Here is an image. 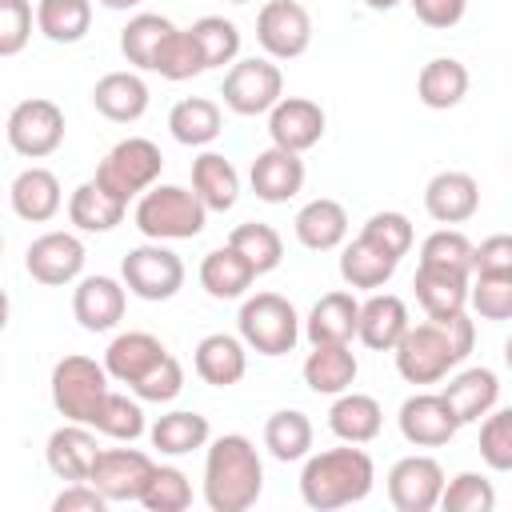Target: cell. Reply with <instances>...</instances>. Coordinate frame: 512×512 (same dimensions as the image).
<instances>
[{
  "mask_svg": "<svg viewBox=\"0 0 512 512\" xmlns=\"http://www.w3.org/2000/svg\"><path fill=\"white\" fill-rule=\"evenodd\" d=\"M36 28L52 44H76L92 28V0H40L36 4Z\"/></svg>",
  "mask_w": 512,
  "mask_h": 512,
  "instance_id": "cell-39",
  "label": "cell"
},
{
  "mask_svg": "<svg viewBox=\"0 0 512 512\" xmlns=\"http://www.w3.org/2000/svg\"><path fill=\"white\" fill-rule=\"evenodd\" d=\"M364 4H368L372 12H388V8H396L400 0H364Z\"/></svg>",
  "mask_w": 512,
  "mask_h": 512,
  "instance_id": "cell-58",
  "label": "cell"
},
{
  "mask_svg": "<svg viewBox=\"0 0 512 512\" xmlns=\"http://www.w3.org/2000/svg\"><path fill=\"white\" fill-rule=\"evenodd\" d=\"M180 388H184V368H180V360H176L172 352H168L152 372H144V376L132 384V392H136L140 400H152V404H168V400H176Z\"/></svg>",
  "mask_w": 512,
  "mask_h": 512,
  "instance_id": "cell-52",
  "label": "cell"
},
{
  "mask_svg": "<svg viewBox=\"0 0 512 512\" xmlns=\"http://www.w3.org/2000/svg\"><path fill=\"white\" fill-rule=\"evenodd\" d=\"M420 264L472 276V268H476V244H472L460 228H436V232L420 244Z\"/></svg>",
  "mask_w": 512,
  "mask_h": 512,
  "instance_id": "cell-43",
  "label": "cell"
},
{
  "mask_svg": "<svg viewBox=\"0 0 512 512\" xmlns=\"http://www.w3.org/2000/svg\"><path fill=\"white\" fill-rule=\"evenodd\" d=\"M104 8H112V12H128V8H136L140 0H100Z\"/></svg>",
  "mask_w": 512,
  "mask_h": 512,
  "instance_id": "cell-57",
  "label": "cell"
},
{
  "mask_svg": "<svg viewBox=\"0 0 512 512\" xmlns=\"http://www.w3.org/2000/svg\"><path fill=\"white\" fill-rule=\"evenodd\" d=\"M248 184L264 204H284L304 188V160L300 152H288L280 144L256 152L252 168H248Z\"/></svg>",
  "mask_w": 512,
  "mask_h": 512,
  "instance_id": "cell-18",
  "label": "cell"
},
{
  "mask_svg": "<svg viewBox=\"0 0 512 512\" xmlns=\"http://www.w3.org/2000/svg\"><path fill=\"white\" fill-rule=\"evenodd\" d=\"M292 228H296V240H300L304 248H312V252H332V248H340L344 236H348V212H344L340 200L316 196V200H308V204L296 212Z\"/></svg>",
  "mask_w": 512,
  "mask_h": 512,
  "instance_id": "cell-28",
  "label": "cell"
},
{
  "mask_svg": "<svg viewBox=\"0 0 512 512\" xmlns=\"http://www.w3.org/2000/svg\"><path fill=\"white\" fill-rule=\"evenodd\" d=\"M360 364L352 356L348 344H312L308 360H304V384L316 396H340L352 388Z\"/></svg>",
  "mask_w": 512,
  "mask_h": 512,
  "instance_id": "cell-30",
  "label": "cell"
},
{
  "mask_svg": "<svg viewBox=\"0 0 512 512\" xmlns=\"http://www.w3.org/2000/svg\"><path fill=\"white\" fill-rule=\"evenodd\" d=\"M424 208L436 224H464L480 208V184L468 172H436L424 188Z\"/></svg>",
  "mask_w": 512,
  "mask_h": 512,
  "instance_id": "cell-20",
  "label": "cell"
},
{
  "mask_svg": "<svg viewBox=\"0 0 512 512\" xmlns=\"http://www.w3.org/2000/svg\"><path fill=\"white\" fill-rule=\"evenodd\" d=\"M412 324H408V304L400 300V296H392V292H376V296H368L364 304H360V340H364V348H372V352H392L400 340H404V332H408Z\"/></svg>",
  "mask_w": 512,
  "mask_h": 512,
  "instance_id": "cell-22",
  "label": "cell"
},
{
  "mask_svg": "<svg viewBox=\"0 0 512 512\" xmlns=\"http://www.w3.org/2000/svg\"><path fill=\"white\" fill-rule=\"evenodd\" d=\"M484 276H512V232H496L476 244V268Z\"/></svg>",
  "mask_w": 512,
  "mask_h": 512,
  "instance_id": "cell-54",
  "label": "cell"
},
{
  "mask_svg": "<svg viewBox=\"0 0 512 512\" xmlns=\"http://www.w3.org/2000/svg\"><path fill=\"white\" fill-rule=\"evenodd\" d=\"M256 276H260V272H256L232 244L212 248V252L200 260V284H204V292H208L212 300H236V296H244Z\"/></svg>",
  "mask_w": 512,
  "mask_h": 512,
  "instance_id": "cell-33",
  "label": "cell"
},
{
  "mask_svg": "<svg viewBox=\"0 0 512 512\" xmlns=\"http://www.w3.org/2000/svg\"><path fill=\"white\" fill-rule=\"evenodd\" d=\"M84 260H88V252H84L80 236H72V232H44L24 252L28 276L36 284H48V288H64V284L80 280Z\"/></svg>",
  "mask_w": 512,
  "mask_h": 512,
  "instance_id": "cell-13",
  "label": "cell"
},
{
  "mask_svg": "<svg viewBox=\"0 0 512 512\" xmlns=\"http://www.w3.org/2000/svg\"><path fill=\"white\" fill-rule=\"evenodd\" d=\"M256 40L268 60H296L312 44V16L300 0H268L256 16Z\"/></svg>",
  "mask_w": 512,
  "mask_h": 512,
  "instance_id": "cell-11",
  "label": "cell"
},
{
  "mask_svg": "<svg viewBox=\"0 0 512 512\" xmlns=\"http://www.w3.org/2000/svg\"><path fill=\"white\" fill-rule=\"evenodd\" d=\"M416 96H420L424 108H436V112L456 108L468 96V68L460 60H452V56L428 60L420 68V76H416Z\"/></svg>",
  "mask_w": 512,
  "mask_h": 512,
  "instance_id": "cell-34",
  "label": "cell"
},
{
  "mask_svg": "<svg viewBox=\"0 0 512 512\" xmlns=\"http://www.w3.org/2000/svg\"><path fill=\"white\" fill-rule=\"evenodd\" d=\"M228 4H248V0H228Z\"/></svg>",
  "mask_w": 512,
  "mask_h": 512,
  "instance_id": "cell-60",
  "label": "cell"
},
{
  "mask_svg": "<svg viewBox=\"0 0 512 512\" xmlns=\"http://www.w3.org/2000/svg\"><path fill=\"white\" fill-rule=\"evenodd\" d=\"M92 428H96V432H104L108 440H136V436H144V432H148V424H144L140 396H136V400H128L124 392H108V400H104L100 416L92 420Z\"/></svg>",
  "mask_w": 512,
  "mask_h": 512,
  "instance_id": "cell-46",
  "label": "cell"
},
{
  "mask_svg": "<svg viewBox=\"0 0 512 512\" xmlns=\"http://www.w3.org/2000/svg\"><path fill=\"white\" fill-rule=\"evenodd\" d=\"M416 20L428 28H456L468 12V0H408Z\"/></svg>",
  "mask_w": 512,
  "mask_h": 512,
  "instance_id": "cell-56",
  "label": "cell"
},
{
  "mask_svg": "<svg viewBox=\"0 0 512 512\" xmlns=\"http://www.w3.org/2000/svg\"><path fill=\"white\" fill-rule=\"evenodd\" d=\"M268 136L288 152H308L324 136V108L308 96H284L268 112Z\"/></svg>",
  "mask_w": 512,
  "mask_h": 512,
  "instance_id": "cell-17",
  "label": "cell"
},
{
  "mask_svg": "<svg viewBox=\"0 0 512 512\" xmlns=\"http://www.w3.org/2000/svg\"><path fill=\"white\" fill-rule=\"evenodd\" d=\"M240 340L260 356H284L300 340V316L280 292H256L240 304Z\"/></svg>",
  "mask_w": 512,
  "mask_h": 512,
  "instance_id": "cell-6",
  "label": "cell"
},
{
  "mask_svg": "<svg viewBox=\"0 0 512 512\" xmlns=\"http://www.w3.org/2000/svg\"><path fill=\"white\" fill-rule=\"evenodd\" d=\"M376 484V464L364 448L344 444V448H324L304 460L300 472V496L316 512H332L344 504H356L372 492Z\"/></svg>",
  "mask_w": 512,
  "mask_h": 512,
  "instance_id": "cell-3",
  "label": "cell"
},
{
  "mask_svg": "<svg viewBox=\"0 0 512 512\" xmlns=\"http://www.w3.org/2000/svg\"><path fill=\"white\" fill-rule=\"evenodd\" d=\"M160 168H164V152L148 136H128L104 152V160L96 164V184L128 204L132 196H144L160 180Z\"/></svg>",
  "mask_w": 512,
  "mask_h": 512,
  "instance_id": "cell-7",
  "label": "cell"
},
{
  "mask_svg": "<svg viewBox=\"0 0 512 512\" xmlns=\"http://www.w3.org/2000/svg\"><path fill=\"white\" fill-rule=\"evenodd\" d=\"M480 460L492 472H512V404L484 416V424H480Z\"/></svg>",
  "mask_w": 512,
  "mask_h": 512,
  "instance_id": "cell-49",
  "label": "cell"
},
{
  "mask_svg": "<svg viewBox=\"0 0 512 512\" xmlns=\"http://www.w3.org/2000/svg\"><path fill=\"white\" fill-rule=\"evenodd\" d=\"M32 4L28 0H0V56H16L32 36Z\"/></svg>",
  "mask_w": 512,
  "mask_h": 512,
  "instance_id": "cell-53",
  "label": "cell"
},
{
  "mask_svg": "<svg viewBox=\"0 0 512 512\" xmlns=\"http://www.w3.org/2000/svg\"><path fill=\"white\" fill-rule=\"evenodd\" d=\"M8 200H12V212H16L20 220H28V224H44V220H52V216L60 212V204H64L56 172L36 168V164L24 168V172L12 180Z\"/></svg>",
  "mask_w": 512,
  "mask_h": 512,
  "instance_id": "cell-27",
  "label": "cell"
},
{
  "mask_svg": "<svg viewBox=\"0 0 512 512\" xmlns=\"http://www.w3.org/2000/svg\"><path fill=\"white\" fill-rule=\"evenodd\" d=\"M400 436L416 448H440L456 436L460 420L452 412V404L444 400V392H416L400 404Z\"/></svg>",
  "mask_w": 512,
  "mask_h": 512,
  "instance_id": "cell-15",
  "label": "cell"
},
{
  "mask_svg": "<svg viewBox=\"0 0 512 512\" xmlns=\"http://www.w3.org/2000/svg\"><path fill=\"white\" fill-rule=\"evenodd\" d=\"M444 468L432 456H404L388 472V500L396 512H432L444 492Z\"/></svg>",
  "mask_w": 512,
  "mask_h": 512,
  "instance_id": "cell-14",
  "label": "cell"
},
{
  "mask_svg": "<svg viewBox=\"0 0 512 512\" xmlns=\"http://www.w3.org/2000/svg\"><path fill=\"white\" fill-rule=\"evenodd\" d=\"M228 244H232L260 276L272 272V268H280V260H284V240H280V232H276L272 224H260V220L236 224L232 236H228Z\"/></svg>",
  "mask_w": 512,
  "mask_h": 512,
  "instance_id": "cell-42",
  "label": "cell"
},
{
  "mask_svg": "<svg viewBox=\"0 0 512 512\" xmlns=\"http://www.w3.org/2000/svg\"><path fill=\"white\" fill-rule=\"evenodd\" d=\"M108 496L92 484V480H72L56 500H52V512H104Z\"/></svg>",
  "mask_w": 512,
  "mask_h": 512,
  "instance_id": "cell-55",
  "label": "cell"
},
{
  "mask_svg": "<svg viewBox=\"0 0 512 512\" xmlns=\"http://www.w3.org/2000/svg\"><path fill=\"white\" fill-rule=\"evenodd\" d=\"M264 448H268L280 464L304 460V456L312 452V420H308L304 412H296V408L272 412L268 424H264Z\"/></svg>",
  "mask_w": 512,
  "mask_h": 512,
  "instance_id": "cell-40",
  "label": "cell"
},
{
  "mask_svg": "<svg viewBox=\"0 0 512 512\" xmlns=\"http://www.w3.org/2000/svg\"><path fill=\"white\" fill-rule=\"evenodd\" d=\"M192 188L208 204V212H228L236 204V196H240V176H236V168H232L228 156L200 152L192 160Z\"/></svg>",
  "mask_w": 512,
  "mask_h": 512,
  "instance_id": "cell-35",
  "label": "cell"
},
{
  "mask_svg": "<svg viewBox=\"0 0 512 512\" xmlns=\"http://www.w3.org/2000/svg\"><path fill=\"white\" fill-rule=\"evenodd\" d=\"M412 288H416L420 308H424L432 320H444V316H456V312H464V308H468L472 276H460V272H444V268L416 264Z\"/></svg>",
  "mask_w": 512,
  "mask_h": 512,
  "instance_id": "cell-24",
  "label": "cell"
},
{
  "mask_svg": "<svg viewBox=\"0 0 512 512\" xmlns=\"http://www.w3.org/2000/svg\"><path fill=\"white\" fill-rule=\"evenodd\" d=\"M400 260H392L388 252H380L376 244H368L364 236H356L352 244H344L340 252V276L348 288H384L392 280Z\"/></svg>",
  "mask_w": 512,
  "mask_h": 512,
  "instance_id": "cell-38",
  "label": "cell"
},
{
  "mask_svg": "<svg viewBox=\"0 0 512 512\" xmlns=\"http://www.w3.org/2000/svg\"><path fill=\"white\" fill-rule=\"evenodd\" d=\"M136 228L148 240H192L204 232L208 204L196 196V188L180 184H152L136 200Z\"/></svg>",
  "mask_w": 512,
  "mask_h": 512,
  "instance_id": "cell-4",
  "label": "cell"
},
{
  "mask_svg": "<svg viewBox=\"0 0 512 512\" xmlns=\"http://www.w3.org/2000/svg\"><path fill=\"white\" fill-rule=\"evenodd\" d=\"M380 424H384V408L368 392H340L336 404L328 408V428L344 444H368V440H376L380 436Z\"/></svg>",
  "mask_w": 512,
  "mask_h": 512,
  "instance_id": "cell-31",
  "label": "cell"
},
{
  "mask_svg": "<svg viewBox=\"0 0 512 512\" xmlns=\"http://www.w3.org/2000/svg\"><path fill=\"white\" fill-rule=\"evenodd\" d=\"M192 36L200 40V52L208 60V68H224V64H236L240 56V28L224 16H200L192 24Z\"/></svg>",
  "mask_w": 512,
  "mask_h": 512,
  "instance_id": "cell-45",
  "label": "cell"
},
{
  "mask_svg": "<svg viewBox=\"0 0 512 512\" xmlns=\"http://www.w3.org/2000/svg\"><path fill=\"white\" fill-rule=\"evenodd\" d=\"M504 364H508V368H512V336H508V340H504Z\"/></svg>",
  "mask_w": 512,
  "mask_h": 512,
  "instance_id": "cell-59",
  "label": "cell"
},
{
  "mask_svg": "<svg viewBox=\"0 0 512 512\" xmlns=\"http://www.w3.org/2000/svg\"><path fill=\"white\" fill-rule=\"evenodd\" d=\"M440 508L444 512H492L496 508V488L480 472H460V476H452L444 484Z\"/></svg>",
  "mask_w": 512,
  "mask_h": 512,
  "instance_id": "cell-48",
  "label": "cell"
},
{
  "mask_svg": "<svg viewBox=\"0 0 512 512\" xmlns=\"http://www.w3.org/2000/svg\"><path fill=\"white\" fill-rule=\"evenodd\" d=\"M472 340H476V324L468 320V312H456L444 320L428 316L424 324H412L404 340L392 348L396 372L408 384H440L472 352Z\"/></svg>",
  "mask_w": 512,
  "mask_h": 512,
  "instance_id": "cell-1",
  "label": "cell"
},
{
  "mask_svg": "<svg viewBox=\"0 0 512 512\" xmlns=\"http://www.w3.org/2000/svg\"><path fill=\"white\" fill-rule=\"evenodd\" d=\"M128 308V284L112 276H84L72 292V316L80 320L84 332H108L124 320Z\"/></svg>",
  "mask_w": 512,
  "mask_h": 512,
  "instance_id": "cell-16",
  "label": "cell"
},
{
  "mask_svg": "<svg viewBox=\"0 0 512 512\" xmlns=\"http://www.w3.org/2000/svg\"><path fill=\"white\" fill-rule=\"evenodd\" d=\"M192 364H196V376L212 388H232L244 380L248 372V344L240 336H228V332H208L196 352H192Z\"/></svg>",
  "mask_w": 512,
  "mask_h": 512,
  "instance_id": "cell-19",
  "label": "cell"
},
{
  "mask_svg": "<svg viewBox=\"0 0 512 512\" xmlns=\"http://www.w3.org/2000/svg\"><path fill=\"white\" fill-rule=\"evenodd\" d=\"M120 276L132 296L156 304V300H172L184 288V260L172 248H164V240H152V244L128 248Z\"/></svg>",
  "mask_w": 512,
  "mask_h": 512,
  "instance_id": "cell-10",
  "label": "cell"
},
{
  "mask_svg": "<svg viewBox=\"0 0 512 512\" xmlns=\"http://www.w3.org/2000/svg\"><path fill=\"white\" fill-rule=\"evenodd\" d=\"M148 84L136 76V72H108L96 80L92 88V104L104 120H116V124H132L148 112Z\"/></svg>",
  "mask_w": 512,
  "mask_h": 512,
  "instance_id": "cell-26",
  "label": "cell"
},
{
  "mask_svg": "<svg viewBox=\"0 0 512 512\" xmlns=\"http://www.w3.org/2000/svg\"><path fill=\"white\" fill-rule=\"evenodd\" d=\"M168 356V348L152 336V332H120L108 348H104V368L112 380L120 384H136L144 372H152L160 360Z\"/></svg>",
  "mask_w": 512,
  "mask_h": 512,
  "instance_id": "cell-25",
  "label": "cell"
},
{
  "mask_svg": "<svg viewBox=\"0 0 512 512\" xmlns=\"http://www.w3.org/2000/svg\"><path fill=\"white\" fill-rule=\"evenodd\" d=\"M108 380H112L108 368L96 364L92 356L72 352V356H64V360H56V368H52V404H56V412H60L64 420L92 424V420L100 416L108 392H112Z\"/></svg>",
  "mask_w": 512,
  "mask_h": 512,
  "instance_id": "cell-5",
  "label": "cell"
},
{
  "mask_svg": "<svg viewBox=\"0 0 512 512\" xmlns=\"http://www.w3.org/2000/svg\"><path fill=\"white\" fill-rule=\"evenodd\" d=\"M356 332H360V304L352 292L320 296L304 320V336L312 344H352Z\"/></svg>",
  "mask_w": 512,
  "mask_h": 512,
  "instance_id": "cell-23",
  "label": "cell"
},
{
  "mask_svg": "<svg viewBox=\"0 0 512 512\" xmlns=\"http://www.w3.org/2000/svg\"><path fill=\"white\" fill-rule=\"evenodd\" d=\"M168 128H172V140L176 144L204 148V144H212L224 132V116H220V104L216 100H208V96H184V100L172 104Z\"/></svg>",
  "mask_w": 512,
  "mask_h": 512,
  "instance_id": "cell-32",
  "label": "cell"
},
{
  "mask_svg": "<svg viewBox=\"0 0 512 512\" xmlns=\"http://www.w3.org/2000/svg\"><path fill=\"white\" fill-rule=\"evenodd\" d=\"M360 236L368 244H376L380 252H388L392 260H400V256H408L416 232H412V220L404 212H376V216H368V224L360 228Z\"/></svg>",
  "mask_w": 512,
  "mask_h": 512,
  "instance_id": "cell-50",
  "label": "cell"
},
{
  "mask_svg": "<svg viewBox=\"0 0 512 512\" xmlns=\"http://www.w3.org/2000/svg\"><path fill=\"white\" fill-rule=\"evenodd\" d=\"M440 392H444V400L452 404V412H456L460 424H476L480 416H488V412L496 408V400H500V380H496L492 368H464V372H456Z\"/></svg>",
  "mask_w": 512,
  "mask_h": 512,
  "instance_id": "cell-29",
  "label": "cell"
},
{
  "mask_svg": "<svg viewBox=\"0 0 512 512\" xmlns=\"http://www.w3.org/2000/svg\"><path fill=\"white\" fill-rule=\"evenodd\" d=\"M152 472H156V464L140 448H100L88 480L108 496V504H128V500L144 496Z\"/></svg>",
  "mask_w": 512,
  "mask_h": 512,
  "instance_id": "cell-12",
  "label": "cell"
},
{
  "mask_svg": "<svg viewBox=\"0 0 512 512\" xmlns=\"http://www.w3.org/2000/svg\"><path fill=\"white\" fill-rule=\"evenodd\" d=\"M148 436H152V448H160L164 456H188V452H196V448L208 444L212 428H208V416L180 408V412L156 416V424L148 428Z\"/></svg>",
  "mask_w": 512,
  "mask_h": 512,
  "instance_id": "cell-37",
  "label": "cell"
},
{
  "mask_svg": "<svg viewBox=\"0 0 512 512\" xmlns=\"http://www.w3.org/2000/svg\"><path fill=\"white\" fill-rule=\"evenodd\" d=\"M88 428H92V424H76V420H68L64 428H56V432L48 436L44 456H48L52 476H60V480H68V484L92 476V464H96L100 448H96V436H92Z\"/></svg>",
  "mask_w": 512,
  "mask_h": 512,
  "instance_id": "cell-21",
  "label": "cell"
},
{
  "mask_svg": "<svg viewBox=\"0 0 512 512\" xmlns=\"http://www.w3.org/2000/svg\"><path fill=\"white\" fill-rule=\"evenodd\" d=\"M4 136L16 156L44 160L64 144V112H60V104H52L44 96H28L8 112Z\"/></svg>",
  "mask_w": 512,
  "mask_h": 512,
  "instance_id": "cell-9",
  "label": "cell"
},
{
  "mask_svg": "<svg viewBox=\"0 0 512 512\" xmlns=\"http://www.w3.org/2000/svg\"><path fill=\"white\" fill-rule=\"evenodd\" d=\"M140 504H144L148 512H184V508L192 504V484H188V476H184L180 468L156 464V472H152V480H148Z\"/></svg>",
  "mask_w": 512,
  "mask_h": 512,
  "instance_id": "cell-47",
  "label": "cell"
},
{
  "mask_svg": "<svg viewBox=\"0 0 512 512\" xmlns=\"http://www.w3.org/2000/svg\"><path fill=\"white\" fill-rule=\"evenodd\" d=\"M264 464L248 436L228 432L208 444L204 456V504L212 512H248L260 500Z\"/></svg>",
  "mask_w": 512,
  "mask_h": 512,
  "instance_id": "cell-2",
  "label": "cell"
},
{
  "mask_svg": "<svg viewBox=\"0 0 512 512\" xmlns=\"http://www.w3.org/2000/svg\"><path fill=\"white\" fill-rule=\"evenodd\" d=\"M220 96L236 116H260V112H272L284 100V76L272 60L248 56V60H236L224 72Z\"/></svg>",
  "mask_w": 512,
  "mask_h": 512,
  "instance_id": "cell-8",
  "label": "cell"
},
{
  "mask_svg": "<svg viewBox=\"0 0 512 512\" xmlns=\"http://www.w3.org/2000/svg\"><path fill=\"white\" fill-rule=\"evenodd\" d=\"M128 204L120 196H112L108 188H100L96 180H84L72 196H68V220L80 232H112L124 220Z\"/></svg>",
  "mask_w": 512,
  "mask_h": 512,
  "instance_id": "cell-36",
  "label": "cell"
},
{
  "mask_svg": "<svg viewBox=\"0 0 512 512\" xmlns=\"http://www.w3.org/2000/svg\"><path fill=\"white\" fill-rule=\"evenodd\" d=\"M468 304L480 320H512V276H484L472 272Z\"/></svg>",
  "mask_w": 512,
  "mask_h": 512,
  "instance_id": "cell-51",
  "label": "cell"
},
{
  "mask_svg": "<svg viewBox=\"0 0 512 512\" xmlns=\"http://www.w3.org/2000/svg\"><path fill=\"white\" fill-rule=\"evenodd\" d=\"M204 68H208V60H204L200 40L192 36V28H176V32L160 44V52H156V60H152V72H160L164 80H192V76H200Z\"/></svg>",
  "mask_w": 512,
  "mask_h": 512,
  "instance_id": "cell-44",
  "label": "cell"
},
{
  "mask_svg": "<svg viewBox=\"0 0 512 512\" xmlns=\"http://www.w3.org/2000/svg\"><path fill=\"white\" fill-rule=\"evenodd\" d=\"M172 32H176L172 20H164V16H156V12H140V16H132V20L120 28V52H124L128 64L152 72V60H156L160 44H164Z\"/></svg>",
  "mask_w": 512,
  "mask_h": 512,
  "instance_id": "cell-41",
  "label": "cell"
}]
</instances>
